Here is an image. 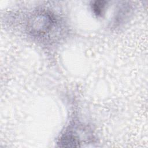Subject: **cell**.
Masks as SVG:
<instances>
[{"mask_svg": "<svg viewBox=\"0 0 148 148\" xmlns=\"http://www.w3.org/2000/svg\"><path fill=\"white\" fill-rule=\"evenodd\" d=\"M55 20L47 12L40 11L33 14L29 22V29L34 35L43 36L52 28Z\"/></svg>", "mask_w": 148, "mask_h": 148, "instance_id": "cell-1", "label": "cell"}, {"mask_svg": "<svg viewBox=\"0 0 148 148\" xmlns=\"http://www.w3.org/2000/svg\"><path fill=\"white\" fill-rule=\"evenodd\" d=\"M104 2V1H97L93 5V10L96 14L101 15L103 13L105 6V4L103 3Z\"/></svg>", "mask_w": 148, "mask_h": 148, "instance_id": "cell-2", "label": "cell"}]
</instances>
